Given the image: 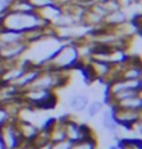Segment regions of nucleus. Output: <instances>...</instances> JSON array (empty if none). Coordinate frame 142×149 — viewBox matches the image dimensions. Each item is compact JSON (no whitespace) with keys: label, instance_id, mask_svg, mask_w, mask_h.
I'll return each instance as SVG.
<instances>
[{"label":"nucleus","instance_id":"19","mask_svg":"<svg viewBox=\"0 0 142 149\" xmlns=\"http://www.w3.org/2000/svg\"><path fill=\"white\" fill-rule=\"evenodd\" d=\"M103 104L106 106H110V104L113 103V95H111V92H110V88L109 85H106V88H104V95H103Z\"/></svg>","mask_w":142,"mask_h":149},{"label":"nucleus","instance_id":"4","mask_svg":"<svg viewBox=\"0 0 142 149\" xmlns=\"http://www.w3.org/2000/svg\"><path fill=\"white\" fill-rule=\"evenodd\" d=\"M22 141L24 139L17 128V118L0 128V149H18Z\"/></svg>","mask_w":142,"mask_h":149},{"label":"nucleus","instance_id":"6","mask_svg":"<svg viewBox=\"0 0 142 149\" xmlns=\"http://www.w3.org/2000/svg\"><path fill=\"white\" fill-rule=\"evenodd\" d=\"M17 128H18L19 134H21L24 141H33V138L39 132V127H36L33 123L25 121V120H19V118H17Z\"/></svg>","mask_w":142,"mask_h":149},{"label":"nucleus","instance_id":"10","mask_svg":"<svg viewBox=\"0 0 142 149\" xmlns=\"http://www.w3.org/2000/svg\"><path fill=\"white\" fill-rule=\"evenodd\" d=\"M15 42H24V33L6 29V28H0V45H8V43H15Z\"/></svg>","mask_w":142,"mask_h":149},{"label":"nucleus","instance_id":"3","mask_svg":"<svg viewBox=\"0 0 142 149\" xmlns=\"http://www.w3.org/2000/svg\"><path fill=\"white\" fill-rule=\"evenodd\" d=\"M109 111L113 120L117 123L118 127H123L127 131H132L134 125L141 121V110H132V109H124L111 103L109 106Z\"/></svg>","mask_w":142,"mask_h":149},{"label":"nucleus","instance_id":"5","mask_svg":"<svg viewBox=\"0 0 142 149\" xmlns=\"http://www.w3.org/2000/svg\"><path fill=\"white\" fill-rule=\"evenodd\" d=\"M38 14H39V17L45 21L46 24L53 25V24L58 19V17L63 14V8L53 3V4H50V6L43 7V8L38 10Z\"/></svg>","mask_w":142,"mask_h":149},{"label":"nucleus","instance_id":"11","mask_svg":"<svg viewBox=\"0 0 142 149\" xmlns=\"http://www.w3.org/2000/svg\"><path fill=\"white\" fill-rule=\"evenodd\" d=\"M65 136H67V141H70L71 143L82 139L81 138V130H79V123L75 121L74 118H71L65 123Z\"/></svg>","mask_w":142,"mask_h":149},{"label":"nucleus","instance_id":"14","mask_svg":"<svg viewBox=\"0 0 142 149\" xmlns=\"http://www.w3.org/2000/svg\"><path fill=\"white\" fill-rule=\"evenodd\" d=\"M102 124H103V127L109 131V132H111L114 136H117L118 125H117V123L113 120V117H111L109 110H102Z\"/></svg>","mask_w":142,"mask_h":149},{"label":"nucleus","instance_id":"9","mask_svg":"<svg viewBox=\"0 0 142 149\" xmlns=\"http://www.w3.org/2000/svg\"><path fill=\"white\" fill-rule=\"evenodd\" d=\"M117 106L120 107H124V109H132V110H142V96L141 93H136V95H132V96L124 97V99H120L114 102Z\"/></svg>","mask_w":142,"mask_h":149},{"label":"nucleus","instance_id":"15","mask_svg":"<svg viewBox=\"0 0 142 149\" xmlns=\"http://www.w3.org/2000/svg\"><path fill=\"white\" fill-rule=\"evenodd\" d=\"M96 138H90V139H79L77 142H74L71 149H96Z\"/></svg>","mask_w":142,"mask_h":149},{"label":"nucleus","instance_id":"21","mask_svg":"<svg viewBox=\"0 0 142 149\" xmlns=\"http://www.w3.org/2000/svg\"><path fill=\"white\" fill-rule=\"evenodd\" d=\"M109 149H118V148H117L116 145H111V146H109Z\"/></svg>","mask_w":142,"mask_h":149},{"label":"nucleus","instance_id":"2","mask_svg":"<svg viewBox=\"0 0 142 149\" xmlns=\"http://www.w3.org/2000/svg\"><path fill=\"white\" fill-rule=\"evenodd\" d=\"M81 63V56H79V46L77 42H63L58 46V49L54 52L53 57L47 64L42 65L40 68L47 67L53 70H68L72 71L78 68Z\"/></svg>","mask_w":142,"mask_h":149},{"label":"nucleus","instance_id":"7","mask_svg":"<svg viewBox=\"0 0 142 149\" xmlns=\"http://www.w3.org/2000/svg\"><path fill=\"white\" fill-rule=\"evenodd\" d=\"M128 21V15L124 11V8L116 10V11H111L109 13L106 17L103 18V25L107 28H116V26L121 25L124 22Z\"/></svg>","mask_w":142,"mask_h":149},{"label":"nucleus","instance_id":"20","mask_svg":"<svg viewBox=\"0 0 142 149\" xmlns=\"http://www.w3.org/2000/svg\"><path fill=\"white\" fill-rule=\"evenodd\" d=\"M71 146H72V143L65 139V141H60V142H53L50 149H71Z\"/></svg>","mask_w":142,"mask_h":149},{"label":"nucleus","instance_id":"13","mask_svg":"<svg viewBox=\"0 0 142 149\" xmlns=\"http://www.w3.org/2000/svg\"><path fill=\"white\" fill-rule=\"evenodd\" d=\"M50 134V142H60V141H65L67 136H65V124L58 123L56 120V124L52 128V131L49 132Z\"/></svg>","mask_w":142,"mask_h":149},{"label":"nucleus","instance_id":"18","mask_svg":"<svg viewBox=\"0 0 142 149\" xmlns=\"http://www.w3.org/2000/svg\"><path fill=\"white\" fill-rule=\"evenodd\" d=\"M54 124H56V117H49V118H46L43 124H42V127L39 128V130H43L46 132H50L52 128L54 127Z\"/></svg>","mask_w":142,"mask_h":149},{"label":"nucleus","instance_id":"16","mask_svg":"<svg viewBox=\"0 0 142 149\" xmlns=\"http://www.w3.org/2000/svg\"><path fill=\"white\" fill-rule=\"evenodd\" d=\"M103 107H104V104L102 103V102H99V100H95V102H89L88 107H86L88 116H89V117H95V116H97L99 113H102Z\"/></svg>","mask_w":142,"mask_h":149},{"label":"nucleus","instance_id":"17","mask_svg":"<svg viewBox=\"0 0 142 149\" xmlns=\"http://www.w3.org/2000/svg\"><path fill=\"white\" fill-rule=\"evenodd\" d=\"M31 1V4L33 6V8L38 11V10H40V8H43V7H47L50 6V4H53L54 3V0H29Z\"/></svg>","mask_w":142,"mask_h":149},{"label":"nucleus","instance_id":"12","mask_svg":"<svg viewBox=\"0 0 142 149\" xmlns=\"http://www.w3.org/2000/svg\"><path fill=\"white\" fill-rule=\"evenodd\" d=\"M8 10L10 11H17V13H33V11H36L29 0H13L10 7H8Z\"/></svg>","mask_w":142,"mask_h":149},{"label":"nucleus","instance_id":"8","mask_svg":"<svg viewBox=\"0 0 142 149\" xmlns=\"http://www.w3.org/2000/svg\"><path fill=\"white\" fill-rule=\"evenodd\" d=\"M89 104V97L84 95V93H77V95H72V96L68 99V106L71 107L72 111H85L86 107Z\"/></svg>","mask_w":142,"mask_h":149},{"label":"nucleus","instance_id":"1","mask_svg":"<svg viewBox=\"0 0 142 149\" xmlns=\"http://www.w3.org/2000/svg\"><path fill=\"white\" fill-rule=\"evenodd\" d=\"M1 19V28L11 29L15 32L25 33L28 31H32L36 28L47 25L43 19L39 17L38 11L33 13H17V11H6L0 14Z\"/></svg>","mask_w":142,"mask_h":149}]
</instances>
